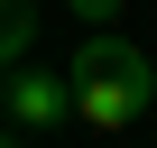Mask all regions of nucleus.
<instances>
[{
	"instance_id": "1",
	"label": "nucleus",
	"mask_w": 157,
	"mask_h": 148,
	"mask_svg": "<svg viewBox=\"0 0 157 148\" xmlns=\"http://www.w3.org/2000/svg\"><path fill=\"white\" fill-rule=\"evenodd\" d=\"M148 102H157V65H148L129 37H83V46H74V120L129 130Z\"/></svg>"
},
{
	"instance_id": "2",
	"label": "nucleus",
	"mask_w": 157,
	"mask_h": 148,
	"mask_svg": "<svg viewBox=\"0 0 157 148\" xmlns=\"http://www.w3.org/2000/svg\"><path fill=\"white\" fill-rule=\"evenodd\" d=\"M74 111V65L46 74V65H10V130H56Z\"/></svg>"
},
{
	"instance_id": "3",
	"label": "nucleus",
	"mask_w": 157,
	"mask_h": 148,
	"mask_svg": "<svg viewBox=\"0 0 157 148\" xmlns=\"http://www.w3.org/2000/svg\"><path fill=\"white\" fill-rule=\"evenodd\" d=\"M28 46H37V0H0V56L28 65Z\"/></svg>"
},
{
	"instance_id": "4",
	"label": "nucleus",
	"mask_w": 157,
	"mask_h": 148,
	"mask_svg": "<svg viewBox=\"0 0 157 148\" xmlns=\"http://www.w3.org/2000/svg\"><path fill=\"white\" fill-rule=\"evenodd\" d=\"M65 10H74V19H83V28H111V19L129 10V0H65Z\"/></svg>"
}]
</instances>
